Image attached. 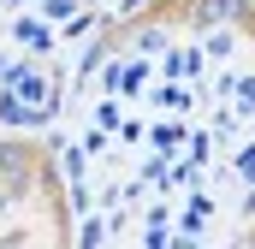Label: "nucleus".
Segmentation results:
<instances>
[{
  "label": "nucleus",
  "instance_id": "f03ea898",
  "mask_svg": "<svg viewBox=\"0 0 255 249\" xmlns=\"http://www.w3.org/2000/svg\"><path fill=\"white\" fill-rule=\"evenodd\" d=\"M18 36H24L30 48H54V36H48V30H42L36 18H24V24H18Z\"/></svg>",
  "mask_w": 255,
  "mask_h": 249
},
{
  "label": "nucleus",
  "instance_id": "20e7f679",
  "mask_svg": "<svg viewBox=\"0 0 255 249\" xmlns=\"http://www.w3.org/2000/svg\"><path fill=\"white\" fill-rule=\"evenodd\" d=\"M42 12H48V18H65V12H71V0H42Z\"/></svg>",
  "mask_w": 255,
  "mask_h": 249
},
{
  "label": "nucleus",
  "instance_id": "39448f33",
  "mask_svg": "<svg viewBox=\"0 0 255 249\" xmlns=\"http://www.w3.org/2000/svg\"><path fill=\"white\" fill-rule=\"evenodd\" d=\"M244 178H255V148H250V154H244Z\"/></svg>",
  "mask_w": 255,
  "mask_h": 249
},
{
  "label": "nucleus",
  "instance_id": "7ed1b4c3",
  "mask_svg": "<svg viewBox=\"0 0 255 249\" xmlns=\"http://www.w3.org/2000/svg\"><path fill=\"white\" fill-rule=\"evenodd\" d=\"M0 172H12V184H24V154H18V148L0 154Z\"/></svg>",
  "mask_w": 255,
  "mask_h": 249
},
{
  "label": "nucleus",
  "instance_id": "f257e3e1",
  "mask_svg": "<svg viewBox=\"0 0 255 249\" xmlns=\"http://www.w3.org/2000/svg\"><path fill=\"white\" fill-rule=\"evenodd\" d=\"M12 77H18L12 89H18L30 107H42V101H48V77H42V71H30V65H12Z\"/></svg>",
  "mask_w": 255,
  "mask_h": 249
}]
</instances>
